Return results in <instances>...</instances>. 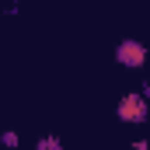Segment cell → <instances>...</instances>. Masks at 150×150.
Here are the masks:
<instances>
[{
    "label": "cell",
    "mask_w": 150,
    "mask_h": 150,
    "mask_svg": "<svg viewBox=\"0 0 150 150\" xmlns=\"http://www.w3.org/2000/svg\"><path fill=\"white\" fill-rule=\"evenodd\" d=\"M0 143H4V147H18V133H11V129H7V133H4V136H0Z\"/></svg>",
    "instance_id": "cell-4"
},
{
    "label": "cell",
    "mask_w": 150,
    "mask_h": 150,
    "mask_svg": "<svg viewBox=\"0 0 150 150\" xmlns=\"http://www.w3.org/2000/svg\"><path fill=\"white\" fill-rule=\"evenodd\" d=\"M115 59H119L122 67H129V70H140V67L147 63V45H143L140 38H122L119 49H115Z\"/></svg>",
    "instance_id": "cell-2"
},
{
    "label": "cell",
    "mask_w": 150,
    "mask_h": 150,
    "mask_svg": "<svg viewBox=\"0 0 150 150\" xmlns=\"http://www.w3.org/2000/svg\"><path fill=\"white\" fill-rule=\"evenodd\" d=\"M133 150H150V147H147V140H136V143H133Z\"/></svg>",
    "instance_id": "cell-5"
},
{
    "label": "cell",
    "mask_w": 150,
    "mask_h": 150,
    "mask_svg": "<svg viewBox=\"0 0 150 150\" xmlns=\"http://www.w3.org/2000/svg\"><path fill=\"white\" fill-rule=\"evenodd\" d=\"M35 150H63V143H59V136H42L35 143Z\"/></svg>",
    "instance_id": "cell-3"
},
{
    "label": "cell",
    "mask_w": 150,
    "mask_h": 150,
    "mask_svg": "<svg viewBox=\"0 0 150 150\" xmlns=\"http://www.w3.org/2000/svg\"><path fill=\"white\" fill-rule=\"evenodd\" d=\"M115 115H119L122 122H129V126L147 122V98H143V94H122V101H119Z\"/></svg>",
    "instance_id": "cell-1"
}]
</instances>
